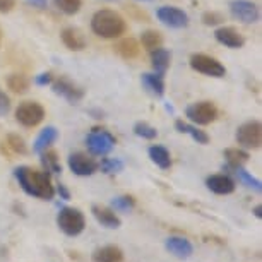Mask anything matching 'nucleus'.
<instances>
[{"mask_svg": "<svg viewBox=\"0 0 262 262\" xmlns=\"http://www.w3.org/2000/svg\"><path fill=\"white\" fill-rule=\"evenodd\" d=\"M14 177L28 195L41 201H52L53 195H55L52 177L45 170H34L31 166H19L14 170Z\"/></svg>", "mask_w": 262, "mask_h": 262, "instance_id": "1", "label": "nucleus"}, {"mask_svg": "<svg viewBox=\"0 0 262 262\" xmlns=\"http://www.w3.org/2000/svg\"><path fill=\"white\" fill-rule=\"evenodd\" d=\"M91 29L100 38L115 39L125 33L127 23L118 12L112 11V9H101L91 17Z\"/></svg>", "mask_w": 262, "mask_h": 262, "instance_id": "2", "label": "nucleus"}, {"mask_svg": "<svg viewBox=\"0 0 262 262\" xmlns=\"http://www.w3.org/2000/svg\"><path fill=\"white\" fill-rule=\"evenodd\" d=\"M57 226L67 236H77L86 228V217L76 207H62L57 214Z\"/></svg>", "mask_w": 262, "mask_h": 262, "instance_id": "3", "label": "nucleus"}, {"mask_svg": "<svg viewBox=\"0 0 262 262\" xmlns=\"http://www.w3.org/2000/svg\"><path fill=\"white\" fill-rule=\"evenodd\" d=\"M115 144H117L115 137L108 130H103V128H93L86 137L88 149L95 156H106L115 147Z\"/></svg>", "mask_w": 262, "mask_h": 262, "instance_id": "4", "label": "nucleus"}, {"mask_svg": "<svg viewBox=\"0 0 262 262\" xmlns=\"http://www.w3.org/2000/svg\"><path fill=\"white\" fill-rule=\"evenodd\" d=\"M236 142L244 149H257L262 144V123L259 120H250L242 123L236 130Z\"/></svg>", "mask_w": 262, "mask_h": 262, "instance_id": "5", "label": "nucleus"}, {"mask_svg": "<svg viewBox=\"0 0 262 262\" xmlns=\"http://www.w3.org/2000/svg\"><path fill=\"white\" fill-rule=\"evenodd\" d=\"M185 115L195 125H209L217 118V108L211 101H197L187 106Z\"/></svg>", "mask_w": 262, "mask_h": 262, "instance_id": "6", "label": "nucleus"}, {"mask_svg": "<svg viewBox=\"0 0 262 262\" xmlns=\"http://www.w3.org/2000/svg\"><path fill=\"white\" fill-rule=\"evenodd\" d=\"M45 118V108L38 101H23L16 108V120L23 127H36Z\"/></svg>", "mask_w": 262, "mask_h": 262, "instance_id": "7", "label": "nucleus"}, {"mask_svg": "<svg viewBox=\"0 0 262 262\" xmlns=\"http://www.w3.org/2000/svg\"><path fill=\"white\" fill-rule=\"evenodd\" d=\"M190 67L194 71L204 74V76L209 77H225L226 74V67L221 63L220 60H216L214 57L206 55V53H194L190 57Z\"/></svg>", "mask_w": 262, "mask_h": 262, "instance_id": "8", "label": "nucleus"}, {"mask_svg": "<svg viewBox=\"0 0 262 262\" xmlns=\"http://www.w3.org/2000/svg\"><path fill=\"white\" fill-rule=\"evenodd\" d=\"M52 90L55 95L62 96L63 100H67L69 103H72V105H76L84 98V90L81 86H77L76 82L72 81V79L69 77H57L52 81Z\"/></svg>", "mask_w": 262, "mask_h": 262, "instance_id": "9", "label": "nucleus"}, {"mask_svg": "<svg viewBox=\"0 0 262 262\" xmlns=\"http://www.w3.org/2000/svg\"><path fill=\"white\" fill-rule=\"evenodd\" d=\"M156 17L160 19L161 24L173 29H182L189 26V16L185 11L173 6H163L156 11Z\"/></svg>", "mask_w": 262, "mask_h": 262, "instance_id": "10", "label": "nucleus"}, {"mask_svg": "<svg viewBox=\"0 0 262 262\" xmlns=\"http://www.w3.org/2000/svg\"><path fill=\"white\" fill-rule=\"evenodd\" d=\"M230 12L235 19L245 24H254L260 19V11L250 0H233L230 4Z\"/></svg>", "mask_w": 262, "mask_h": 262, "instance_id": "11", "label": "nucleus"}, {"mask_svg": "<svg viewBox=\"0 0 262 262\" xmlns=\"http://www.w3.org/2000/svg\"><path fill=\"white\" fill-rule=\"evenodd\" d=\"M67 165L71 171L77 177H91L98 171V163L84 152H74L67 158Z\"/></svg>", "mask_w": 262, "mask_h": 262, "instance_id": "12", "label": "nucleus"}, {"mask_svg": "<svg viewBox=\"0 0 262 262\" xmlns=\"http://www.w3.org/2000/svg\"><path fill=\"white\" fill-rule=\"evenodd\" d=\"M214 38L217 43H221V45L226 48H231V50H238V48L245 45V38L231 26L217 28L214 31Z\"/></svg>", "mask_w": 262, "mask_h": 262, "instance_id": "13", "label": "nucleus"}, {"mask_svg": "<svg viewBox=\"0 0 262 262\" xmlns=\"http://www.w3.org/2000/svg\"><path fill=\"white\" fill-rule=\"evenodd\" d=\"M206 187L209 189L212 194H217V195H228V194H233L235 192V182L231 177L228 175H211L206 179Z\"/></svg>", "mask_w": 262, "mask_h": 262, "instance_id": "14", "label": "nucleus"}, {"mask_svg": "<svg viewBox=\"0 0 262 262\" xmlns=\"http://www.w3.org/2000/svg\"><path fill=\"white\" fill-rule=\"evenodd\" d=\"M91 212H93V216H95V220L103 226V228L117 230V228H120V226H122V220L117 216L115 211L110 209V207L95 204L91 207Z\"/></svg>", "mask_w": 262, "mask_h": 262, "instance_id": "15", "label": "nucleus"}, {"mask_svg": "<svg viewBox=\"0 0 262 262\" xmlns=\"http://www.w3.org/2000/svg\"><path fill=\"white\" fill-rule=\"evenodd\" d=\"M165 247L173 257H177V259H180V260L189 259V257L194 254V247H192L190 242L184 238V236H170V238H166Z\"/></svg>", "mask_w": 262, "mask_h": 262, "instance_id": "16", "label": "nucleus"}, {"mask_svg": "<svg viewBox=\"0 0 262 262\" xmlns=\"http://www.w3.org/2000/svg\"><path fill=\"white\" fill-rule=\"evenodd\" d=\"M93 262H122L123 252L117 245H103L91 254Z\"/></svg>", "mask_w": 262, "mask_h": 262, "instance_id": "17", "label": "nucleus"}, {"mask_svg": "<svg viewBox=\"0 0 262 262\" xmlns=\"http://www.w3.org/2000/svg\"><path fill=\"white\" fill-rule=\"evenodd\" d=\"M141 82H142V86H144V90L147 93H151L152 96L161 98L165 95V79H163L161 74L146 72L141 76Z\"/></svg>", "mask_w": 262, "mask_h": 262, "instance_id": "18", "label": "nucleus"}, {"mask_svg": "<svg viewBox=\"0 0 262 262\" xmlns=\"http://www.w3.org/2000/svg\"><path fill=\"white\" fill-rule=\"evenodd\" d=\"M60 38L63 45L72 52H81L86 48V38L77 28H66L60 34Z\"/></svg>", "mask_w": 262, "mask_h": 262, "instance_id": "19", "label": "nucleus"}, {"mask_svg": "<svg viewBox=\"0 0 262 262\" xmlns=\"http://www.w3.org/2000/svg\"><path fill=\"white\" fill-rule=\"evenodd\" d=\"M57 137H58V130L53 125H48L43 128L41 132L38 134L36 137V141H34V144H33V151L36 152V155H41L43 151H47L48 147H50L53 142L57 141Z\"/></svg>", "mask_w": 262, "mask_h": 262, "instance_id": "20", "label": "nucleus"}, {"mask_svg": "<svg viewBox=\"0 0 262 262\" xmlns=\"http://www.w3.org/2000/svg\"><path fill=\"white\" fill-rule=\"evenodd\" d=\"M115 52L125 60H132V58H137L141 53V45L137 43V39L134 38H122L120 41L115 43Z\"/></svg>", "mask_w": 262, "mask_h": 262, "instance_id": "21", "label": "nucleus"}, {"mask_svg": "<svg viewBox=\"0 0 262 262\" xmlns=\"http://www.w3.org/2000/svg\"><path fill=\"white\" fill-rule=\"evenodd\" d=\"M151 53V67L152 71L156 74H161V76H165V72L168 71V67H170V60H171V53L166 50V48H156V50L149 52Z\"/></svg>", "mask_w": 262, "mask_h": 262, "instance_id": "22", "label": "nucleus"}, {"mask_svg": "<svg viewBox=\"0 0 262 262\" xmlns=\"http://www.w3.org/2000/svg\"><path fill=\"white\" fill-rule=\"evenodd\" d=\"M147 155H149L151 161L155 163L158 168L161 170H168L171 166V156H170V151L166 149L165 146H160V144H155L147 149Z\"/></svg>", "mask_w": 262, "mask_h": 262, "instance_id": "23", "label": "nucleus"}, {"mask_svg": "<svg viewBox=\"0 0 262 262\" xmlns=\"http://www.w3.org/2000/svg\"><path fill=\"white\" fill-rule=\"evenodd\" d=\"M175 128L180 134H189L197 144H207V142H209V136H207L204 130H201V128H197L195 125H190V123H187L184 120H177Z\"/></svg>", "mask_w": 262, "mask_h": 262, "instance_id": "24", "label": "nucleus"}, {"mask_svg": "<svg viewBox=\"0 0 262 262\" xmlns=\"http://www.w3.org/2000/svg\"><path fill=\"white\" fill-rule=\"evenodd\" d=\"M225 160L228 163V168H236V166H244L249 161V152L245 149H238V147H228L225 149Z\"/></svg>", "mask_w": 262, "mask_h": 262, "instance_id": "25", "label": "nucleus"}, {"mask_svg": "<svg viewBox=\"0 0 262 262\" xmlns=\"http://www.w3.org/2000/svg\"><path fill=\"white\" fill-rule=\"evenodd\" d=\"M231 170L235 171V175L238 177V180L247 187V189H252L254 192H257V194H260V192H262V184H260L259 179L252 177L244 166H236V168H231Z\"/></svg>", "mask_w": 262, "mask_h": 262, "instance_id": "26", "label": "nucleus"}, {"mask_svg": "<svg viewBox=\"0 0 262 262\" xmlns=\"http://www.w3.org/2000/svg\"><path fill=\"white\" fill-rule=\"evenodd\" d=\"M39 156H41V165H43V170L45 171H48V173H60L62 171L60 160H58V155L53 149L43 151Z\"/></svg>", "mask_w": 262, "mask_h": 262, "instance_id": "27", "label": "nucleus"}, {"mask_svg": "<svg viewBox=\"0 0 262 262\" xmlns=\"http://www.w3.org/2000/svg\"><path fill=\"white\" fill-rule=\"evenodd\" d=\"M141 45L146 48L147 52H152L156 48H160L163 45V36L161 33L155 31V29H147L141 34Z\"/></svg>", "mask_w": 262, "mask_h": 262, "instance_id": "28", "label": "nucleus"}, {"mask_svg": "<svg viewBox=\"0 0 262 262\" xmlns=\"http://www.w3.org/2000/svg\"><path fill=\"white\" fill-rule=\"evenodd\" d=\"M7 86L11 91L17 93V95H23L29 88V79L26 76H23V74H11L7 77Z\"/></svg>", "mask_w": 262, "mask_h": 262, "instance_id": "29", "label": "nucleus"}, {"mask_svg": "<svg viewBox=\"0 0 262 262\" xmlns=\"http://www.w3.org/2000/svg\"><path fill=\"white\" fill-rule=\"evenodd\" d=\"M136 207V199L132 195H118L112 199V209L118 212H130Z\"/></svg>", "mask_w": 262, "mask_h": 262, "instance_id": "30", "label": "nucleus"}, {"mask_svg": "<svg viewBox=\"0 0 262 262\" xmlns=\"http://www.w3.org/2000/svg\"><path fill=\"white\" fill-rule=\"evenodd\" d=\"M55 7L58 9L60 12H63L66 16H74L81 11V6H82V0H53Z\"/></svg>", "mask_w": 262, "mask_h": 262, "instance_id": "31", "label": "nucleus"}, {"mask_svg": "<svg viewBox=\"0 0 262 262\" xmlns=\"http://www.w3.org/2000/svg\"><path fill=\"white\" fill-rule=\"evenodd\" d=\"M98 168H101V171L106 175H115L123 170V161L117 160V158H105L101 163H98Z\"/></svg>", "mask_w": 262, "mask_h": 262, "instance_id": "32", "label": "nucleus"}, {"mask_svg": "<svg viewBox=\"0 0 262 262\" xmlns=\"http://www.w3.org/2000/svg\"><path fill=\"white\" fill-rule=\"evenodd\" d=\"M134 134L137 137H142V139H146V141H152V139H156L158 130L146 122H137L134 125Z\"/></svg>", "mask_w": 262, "mask_h": 262, "instance_id": "33", "label": "nucleus"}, {"mask_svg": "<svg viewBox=\"0 0 262 262\" xmlns=\"http://www.w3.org/2000/svg\"><path fill=\"white\" fill-rule=\"evenodd\" d=\"M7 146L16 152V155H26L28 147L23 137H19L17 134H9L7 136Z\"/></svg>", "mask_w": 262, "mask_h": 262, "instance_id": "34", "label": "nucleus"}, {"mask_svg": "<svg viewBox=\"0 0 262 262\" xmlns=\"http://www.w3.org/2000/svg\"><path fill=\"white\" fill-rule=\"evenodd\" d=\"M223 21H225L223 14H220L216 11H206L202 14V23H204L206 26H220Z\"/></svg>", "mask_w": 262, "mask_h": 262, "instance_id": "35", "label": "nucleus"}, {"mask_svg": "<svg viewBox=\"0 0 262 262\" xmlns=\"http://www.w3.org/2000/svg\"><path fill=\"white\" fill-rule=\"evenodd\" d=\"M11 112V100L4 91H0V117H6Z\"/></svg>", "mask_w": 262, "mask_h": 262, "instance_id": "36", "label": "nucleus"}, {"mask_svg": "<svg viewBox=\"0 0 262 262\" xmlns=\"http://www.w3.org/2000/svg\"><path fill=\"white\" fill-rule=\"evenodd\" d=\"M52 81H53V77L50 72H43L34 77V84H36V86H48V84H52Z\"/></svg>", "mask_w": 262, "mask_h": 262, "instance_id": "37", "label": "nucleus"}, {"mask_svg": "<svg viewBox=\"0 0 262 262\" xmlns=\"http://www.w3.org/2000/svg\"><path fill=\"white\" fill-rule=\"evenodd\" d=\"M16 7V0H0V12L7 14Z\"/></svg>", "mask_w": 262, "mask_h": 262, "instance_id": "38", "label": "nucleus"}, {"mask_svg": "<svg viewBox=\"0 0 262 262\" xmlns=\"http://www.w3.org/2000/svg\"><path fill=\"white\" fill-rule=\"evenodd\" d=\"M57 192H58V195H60V199H63V201L71 199V192L67 190V187L63 184H57Z\"/></svg>", "mask_w": 262, "mask_h": 262, "instance_id": "39", "label": "nucleus"}, {"mask_svg": "<svg viewBox=\"0 0 262 262\" xmlns=\"http://www.w3.org/2000/svg\"><path fill=\"white\" fill-rule=\"evenodd\" d=\"M31 7L34 9H39V11H43V9H47L48 6V0H26Z\"/></svg>", "mask_w": 262, "mask_h": 262, "instance_id": "40", "label": "nucleus"}, {"mask_svg": "<svg viewBox=\"0 0 262 262\" xmlns=\"http://www.w3.org/2000/svg\"><path fill=\"white\" fill-rule=\"evenodd\" d=\"M252 212H254V216L257 217V220H262V206H260V204H257Z\"/></svg>", "mask_w": 262, "mask_h": 262, "instance_id": "41", "label": "nucleus"}, {"mask_svg": "<svg viewBox=\"0 0 262 262\" xmlns=\"http://www.w3.org/2000/svg\"><path fill=\"white\" fill-rule=\"evenodd\" d=\"M0 43H2V31H0Z\"/></svg>", "mask_w": 262, "mask_h": 262, "instance_id": "42", "label": "nucleus"}, {"mask_svg": "<svg viewBox=\"0 0 262 262\" xmlns=\"http://www.w3.org/2000/svg\"><path fill=\"white\" fill-rule=\"evenodd\" d=\"M141 2H151V0H141Z\"/></svg>", "mask_w": 262, "mask_h": 262, "instance_id": "43", "label": "nucleus"}, {"mask_svg": "<svg viewBox=\"0 0 262 262\" xmlns=\"http://www.w3.org/2000/svg\"><path fill=\"white\" fill-rule=\"evenodd\" d=\"M106 2H113V0H106Z\"/></svg>", "mask_w": 262, "mask_h": 262, "instance_id": "44", "label": "nucleus"}]
</instances>
